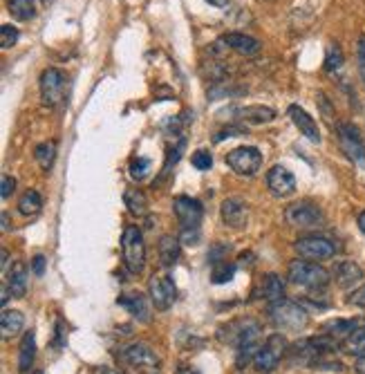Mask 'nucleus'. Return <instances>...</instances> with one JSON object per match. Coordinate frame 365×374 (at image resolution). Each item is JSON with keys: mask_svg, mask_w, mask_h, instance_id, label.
Returning <instances> with one entry per match:
<instances>
[{"mask_svg": "<svg viewBox=\"0 0 365 374\" xmlns=\"http://www.w3.org/2000/svg\"><path fill=\"white\" fill-rule=\"evenodd\" d=\"M269 320L274 323L278 331H301L307 325V309L303 305L294 303L290 299H283L274 305H269Z\"/></svg>", "mask_w": 365, "mask_h": 374, "instance_id": "1", "label": "nucleus"}, {"mask_svg": "<svg viewBox=\"0 0 365 374\" xmlns=\"http://www.w3.org/2000/svg\"><path fill=\"white\" fill-rule=\"evenodd\" d=\"M287 278H290L294 285L305 287V289H325L329 285V271L325 267H320L318 262H311L305 258L290 262Z\"/></svg>", "mask_w": 365, "mask_h": 374, "instance_id": "2", "label": "nucleus"}, {"mask_svg": "<svg viewBox=\"0 0 365 374\" xmlns=\"http://www.w3.org/2000/svg\"><path fill=\"white\" fill-rule=\"evenodd\" d=\"M121 256L123 265L132 276H139L143 267H146V242H143V233L139 226H126L121 235Z\"/></svg>", "mask_w": 365, "mask_h": 374, "instance_id": "3", "label": "nucleus"}, {"mask_svg": "<svg viewBox=\"0 0 365 374\" xmlns=\"http://www.w3.org/2000/svg\"><path fill=\"white\" fill-rule=\"evenodd\" d=\"M121 361L137 374H159L161 361L146 343H132L121 350Z\"/></svg>", "mask_w": 365, "mask_h": 374, "instance_id": "4", "label": "nucleus"}, {"mask_svg": "<svg viewBox=\"0 0 365 374\" xmlns=\"http://www.w3.org/2000/svg\"><path fill=\"white\" fill-rule=\"evenodd\" d=\"M67 95V76L58 67H47L40 74V99L47 108H56L65 101Z\"/></svg>", "mask_w": 365, "mask_h": 374, "instance_id": "5", "label": "nucleus"}, {"mask_svg": "<svg viewBox=\"0 0 365 374\" xmlns=\"http://www.w3.org/2000/svg\"><path fill=\"white\" fill-rule=\"evenodd\" d=\"M285 352H287L285 336L283 334H271L267 341L260 345L256 359H253V365H256L258 372L269 374V372H274L278 368V363L283 361Z\"/></svg>", "mask_w": 365, "mask_h": 374, "instance_id": "6", "label": "nucleus"}, {"mask_svg": "<svg viewBox=\"0 0 365 374\" xmlns=\"http://www.w3.org/2000/svg\"><path fill=\"white\" fill-rule=\"evenodd\" d=\"M224 159H226L228 168L240 177H253L262 166V152L256 146L233 148Z\"/></svg>", "mask_w": 365, "mask_h": 374, "instance_id": "7", "label": "nucleus"}, {"mask_svg": "<svg viewBox=\"0 0 365 374\" xmlns=\"http://www.w3.org/2000/svg\"><path fill=\"white\" fill-rule=\"evenodd\" d=\"M294 249L301 258L311 260V262L329 260L336 256V244L329 240V237H322V235H305L301 240H296Z\"/></svg>", "mask_w": 365, "mask_h": 374, "instance_id": "8", "label": "nucleus"}, {"mask_svg": "<svg viewBox=\"0 0 365 374\" xmlns=\"http://www.w3.org/2000/svg\"><path fill=\"white\" fill-rule=\"evenodd\" d=\"M148 296H150V303L155 305L157 309L161 312L171 309L177 301L175 280L168 274H155L148 280Z\"/></svg>", "mask_w": 365, "mask_h": 374, "instance_id": "9", "label": "nucleus"}, {"mask_svg": "<svg viewBox=\"0 0 365 374\" xmlns=\"http://www.w3.org/2000/svg\"><path fill=\"white\" fill-rule=\"evenodd\" d=\"M285 220L290 222L292 226H298V229H314V226H320L325 215L322 211L311 202H296L292 207H287L285 211Z\"/></svg>", "mask_w": 365, "mask_h": 374, "instance_id": "10", "label": "nucleus"}, {"mask_svg": "<svg viewBox=\"0 0 365 374\" xmlns=\"http://www.w3.org/2000/svg\"><path fill=\"white\" fill-rule=\"evenodd\" d=\"M260 325L256 320H249L247 329H244V334L240 338V343H237L235 347V365L237 370H244L247 365L256 359V354L260 350Z\"/></svg>", "mask_w": 365, "mask_h": 374, "instance_id": "11", "label": "nucleus"}, {"mask_svg": "<svg viewBox=\"0 0 365 374\" xmlns=\"http://www.w3.org/2000/svg\"><path fill=\"white\" fill-rule=\"evenodd\" d=\"M338 132V141H341V148L352 161H365V141L361 137V130L356 128L354 124H338L336 126Z\"/></svg>", "mask_w": 365, "mask_h": 374, "instance_id": "12", "label": "nucleus"}, {"mask_svg": "<svg viewBox=\"0 0 365 374\" xmlns=\"http://www.w3.org/2000/svg\"><path fill=\"white\" fill-rule=\"evenodd\" d=\"M173 211L177 220H180L182 231L184 229H200L202 215H204V209H202L200 200L189 198V195H180V198H175L173 202Z\"/></svg>", "mask_w": 365, "mask_h": 374, "instance_id": "13", "label": "nucleus"}, {"mask_svg": "<svg viewBox=\"0 0 365 374\" xmlns=\"http://www.w3.org/2000/svg\"><path fill=\"white\" fill-rule=\"evenodd\" d=\"M267 186L274 198H290L296 191V177L292 171H287L285 166H274L267 173Z\"/></svg>", "mask_w": 365, "mask_h": 374, "instance_id": "14", "label": "nucleus"}, {"mask_svg": "<svg viewBox=\"0 0 365 374\" xmlns=\"http://www.w3.org/2000/svg\"><path fill=\"white\" fill-rule=\"evenodd\" d=\"M222 222L231 229H242L249 220V204L242 198H226L220 207Z\"/></svg>", "mask_w": 365, "mask_h": 374, "instance_id": "15", "label": "nucleus"}, {"mask_svg": "<svg viewBox=\"0 0 365 374\" xmlns=\"http://www.w3.org/2000/svg\"><path fill=\"white\" fill-rule=\"evenodd\" d=\"M290 117H292L294 126L301 130V135L305 139H309L311 143H320L318 124L314 121V117H309V113H305L301 106H290Z\"/></svg>", "mask_w": 365, "mask_h": 374, "instance_id": "16", "label": "nucleus"}, {"mask_svg": "<svg viewBox=\"0 0 365 374\" xmlns=\"http://www.w3.org/2000/svg\"><path fill=\"white\" fill-rule=\"evenodd\" d=\"M334 280L341 289H352L363 283V269L352 260H341L334 267Z\"/></svg>", "mask_w": 365, "mask_h": 374, "instance_id": "17", "label": "nucleus"}, {"mask_svg": "<svg viewBox=\"0 0 365 374\" xmlns=\"http://www.w3.org/2000/svg\"><path fill=\"white\" fill-rule=\"evenodd\" d=\"M222 43H226V47H231L233 52L242 54V56H256L260 54V40H256L253 36H247V34L240 32H228L222 36Z\"/></svg>", "mask_w": 365, "mask_h": 374, "instance_id": "18", "label": "nucleus"}, {"mask_svg": "<svg viewBox=\"0 0 365 374\" xmlns=\"http://www.w3.org/2000/svg\"><path fill=\"white\" fill-rule=\"evenodd\" d=\"M117 305H121L123 309H128L139 323H150V305L143 294H139V292L123 294L121 299L117 301Z\"/></svg>", "mask_w": 365, "mask_h": 374, "instance_id": "19", "label": "nucleus"}, {"mask_svg": "<svg viewBox=\"0 0 365 374\" xmlns=\"http://www.w3.org/2000/svg\"><path fill=\"white\" fill-rule=\"evenodd\" d=\"M180 237L175 235H161L159 237V244H157V251H159V262L161 267L171 269L175 267L177 262H180V256H182V249H180Z\"/></svg>", "mask_w": 365, "mask_h": 374, "instance_id": "20", "label": "nucleus"}, {"mask_svg": "<svg viewBox=\"0 0 365 374\" xmlns=\"http://www.w3.org/2000/svg\"><path fill=\"white\" fill-rule=\"evenodd\" d=\"M231 113L237 115V119L247 124H269L276 119V110L274 108H267V106H247V108H231Z\"/></svg>", "mask_w": 365, "mask_h": 374, "instance_id": "21", "label": "nucleus"}, {"mask_svg": "<svg viewBox=\"0 0 365 374\" xmlns=\"http://www.w3.org/2000/svg\"><path fill=\"white\" fill-rule=\"evenodd\" d=\"M5 285L10 287L14 299H23V296L27 294V267H25V262L21 260L14 262L10 274H7Z\"/></svg>", "mask_w": 365, "mask_h": 374, "instance_id": "22", "label": "nucleus"}, {"mask_svg": "<svg viewBox=\"0 0 365 374\" xmlns=\"http://www.w3.org/2000/svg\"><path fill=\"white\" fill-rule=\"evenodd\" d=\"M260 299H265V303L274 305L278 301L285 299V283L283 278L276 274H267L260 280Z\"/></svg>", "mask_w": 365, "mask_h": 374, "instance_id": "23", "label": "nucleus"}, {"mask_svg": "<svg viewBox=\"0 0 365 374\" xmlns=\"http://www.w3.org/2000/svg\"><path fill=\"white\" fill-rule=\"evenodd\" d=\"M356 327H361V323L356 318H334L322 325V334L336 338V341H345Z\"/></svg>", "mask_w": 365, "mask_h": 374, "instance_id": "24", "label": "nucleus"}, {"mask_svg": "<svg viewBox=\"0 0 365 374\" xmlns=\"http://www.w3.org/2000/svg\"><path fill=\"white\" fill-rule=\"evenodd\" d=\"M34 359H36V336H34V331H25L21 341V352H19V372L21 374L30 372Z\"/></svg>", "mask_w": 365, "mask_h": 374, "instance_id": "25", "label": "nucleus"}, {"mask_svg": "<svg viewBox=\"0 0 365 374\" xmlns=\"http://www.w3.org/2000/svg\"><path fill=\"white\" fill-rule=\"evenodd\" d=\"M123 202L128 207V213L134 218H143L148 215V198L146 193L139 189H128L123 193Z\"/></svg>", "mask_w": 365, "mask_h": 374, "instance_id": "26", "label": "nucleus"}, {"mask_svg": "<svg viewBox=\"0 0 365 374\" xmlns=\"http://www.w3.org/2000/svg\"><path fill=\"white\" fill-rule=\"evenodd\" d=\"M25 327V316L19 309H5L3 316H0V331H3V338H12L14 334Z\"/></svg>", "mask_w": 365, "mask_h": 374, "instance_id": "27", "label": "nucleus"}, {"mask_svg": "<svg viewBox=\"0 0 365 374\" xmlns=\"http://www.w3.org/2000/svg\"><path fill=\"white\" fill-rule=\"evenodd\" d=\"M40 209H43V198H40L38 191L30 189L27 193H23V198L19 200V211L23 215H38Z\"/></svg>", "mask_w": 365, "mask_h": 374, "instance_id": "28", "label": "nucleus"}, {"mask_svg": "<svg viewBox=\"0 0 365 374\" xmlns=\"http://www.w3.org/2000/svg\"><path fill=\"white\" fill-rule=\"evenodd\" d=\"M7 10L16 21H32L36 16V3L34 0H10Z\"/></svg>", "mask_w": 365, "mask_h": 374, "instance_id": "29", "label": "nucleus"}, {"mask_svg": "<svg viewBox=\"0 0 365 374\" xmlns=\"http://www.w3.org/2000/svg\"><path fill=\"white\" fill-rule=\"evenodd\" d=\"M34 157H36L38 166L43 168L45 173H49V168L54 166V159H56V143L54 141L38 143L36 150H34Z\"/></svg>", "mask_w": 365, "mask_h": 374, "instance_id": "30", "label": "nucleus"}, {"mask_svg": "<svg viewBox=\"0 0 365 374\" xmlns=\"http://www.w3.org/2000/svg\"><path fill=\"white\" fill-rule=\"evenodd\" d=\"M345 345V352L347 354H354V356H363L365 354V325L356 327L350 336L343 341Z\"/></svg>", "mask_w": 365, "mask_h": 374, "instance_id": "31", "label": "nucleus"}, {"mask_svg": "<svg viewBox=\"0 0 365 374\" xmlns=\"http://www.w3.org/2000/svg\"><path fill=\"white\" fill-rule=\"evenodd\" d=\"M235 269L237 267L233 265V262H228V260L217 262V265H213V269H211V283H213V285H224V283H228V280H233Z\"/></svg>", "mask_w": 365, "mask_h": 374, "instance_id": "32", "label": "nucleus"}, {"mask_svg": "<svg viewBox=\"0 0 365 374\" xmlns=\"http://www.w3.org/2000/svg\"><path fill=\"white\" fill-rule=\"evenodd\" d=\"M343 49L338 47L336 43H332L327 47V54H325V70L327 72H338L343 67Z\"/></svg>", "mask_w": 365, "mask_h": 374, "instance_id": "33", "label": "nucleus"}, {"mask_svg": "<svg viewBox=\"0 0 365 374\" xmlns=\"http://www.w3.org/2000/svg\"><path fill=\"white\" fill-rule=\"evenodd\" d=\"M148 171H150V159H146V157H134L130 161V177H132V180L141 182L143 177L148 175Z\"/></svg>", "mask_w": 365, "mask_h": 374, "instance_id": "34", "label": "nucleus"}, {"mask_svg": "<svg viewBox=\"0 0 365 374\" xmlns=\"http://www.w3.org/2000/svg\"><path fill=\"white\" fill-rule=\"evenodd\" d=\"M19 40V30L14 25H3L0 27V43H3V49H12Z\"/></svg>", "mask_w": 365, "mask_h": 374, "instance_id": "35", "label": "nucleus"}, {"mask_svg": "<svg viewBox=\"0 0 365 374\" xmlns=\"http://www.w3.org/2000/svg\"><path fill=\"white\" fill-rule=\"evenodd\" d=\"M191 161H193V166L198 168V171H209V168L213 166V157H211L209 150H195Z\"/></svg>", "mask_w": 365, "mask_h": 374, "instance_id": "36", "label": "nucleus"}, {"mask_svg": "<svg viewBox=\"0 0 365 374\" xmlns=\"http://www.w3.org/2000/svg\"><path fill=\"white\" fill-rule=\"evenodd\" d=\"M228 251H231V246H228V244H222V242L213 244V246H211V249H209V262H211V265H217V262H224Z\"/></svg>", "mask_w": 365, "mask_h": 374, "instance_id": "37", "label": "nucleus"}, {"mask_svg": "<svg viewBox=\"0 0 365 374\" xmlns=\"http://www.w3.org/2000/svg\"><path fill=\"white\" fill-rule=\"evenodd\" d=\"M180 240L184 244H198L200 242V229H184Z\"/></svg>", "mask_w": 365, "mask_h": 374, "instance_id": "38", "label": "nucleus"}, {"mask_svg": "<svg viewBox=\"0 0 365 374\" xmlns=\"http://www.w3.org/2000/svg\"><path fill=\"white\" fill-rule=\"evenodd\" d=\"M350 305L365 309V285H361L359 289H354V294L350 296Z\"/></svg>", "mask_w": 365, "mask_h": 374, "instance_id": "39", "label": "nucleus"}, {"mask_svg": "<svg viewBox=\"0 0 365 374\" xmlns=\"http://www.w3.org/2000/svg\"><path fill=\"white\" fill-rule=\"evenodd\" d=\"M16 191V180L12 175H3V191H0V195H3V200H7L10 195Z\"/></svg>", "mask_w": 365, "mask_h": 374, "instance_id": "40", "label": "nucleus"}, {"mask_svg": "<svg viewBox=\"0 0 365 374\" xmlns=\"http://www.w3.org/2000/svg\"><path fill=\"white\" fill-rule=\"evenodd\" d=\"M32 274L38 276V278L45 274V256H34L32 258Z\"/></svg>", "mask_w": 365, "mask_h": 374, "instance_id": "41", "label": "nucleus"}, {"mask_svg": "<svg viewBox=\"0 0 365 374\" xmlns=\"http://www.w3.org/2000/svg\"><path fill=\"white\" fill-rule=\"evenodd\" d=\"M356 61H359V65H365V36H361L359 45H356Z\"/></svg>", "mask_w": 365, "mask_h": 374, "instance_id": "42", "label": "nucleus"}, {"mask_svg": "<svg viewBox=\"0 0 365 374\" xmlns=\"http://www.w3.org/2000/svg\"><path fill=\"white\" fill-rule=\"evenodd\" d=\"M56 345H63V320H56Z\"/></svg>", "mask_w": 365, "mask_h": 374, "instance_id": "43", "label": "nucleus"}, {"mask_svg": "<svg viewBox=\"0 0 365 374\" xmlns=\"http://www.w3.org/2000/svg\"><path fill=\"white\" fill-rule=\"evenodd\" d=\"M354 370H356V374H365V354L359 356V361H356Z\"/></svg>", "mask_w": 365, "mask_h": 374, "instance_id": "44", "label": "nucleus"}, {"mask_svg": "<svg viewBox=\"0 0 365 374\" xmlns=\"http://www.w3.org/2000/svg\"><path fill=\"white\" fill-rule=\"evenodd\" d=\"M177 374H200V372L195 370L193 365H180V370H177Z\"/></svg>", "mask_w": 365, "mask_h": 374, "instance_id": "45", "label": "nucleus"}, {"mask_svg": "<svg viewBox=\"0 0 365 374\" xmlns=\"http://www.w3.org/2000/svg\"><path fill=\"white\" fill-rule=\"evenodd\" d=\"M207 3H211L213 7H220V10H224V7H228V0H207Z\"/></svg>", "mask_w": 365, "mask_h": 374, "instance_id": "46", "label": "nucleus"}, {"mask_svg": "<svg viewBox=\"0 0 365 374\" xmlns=\"http://www.w3.org/2000/svg\"><path fill=\"white\" fill-rule=\"evenodd\" d=\"M0 265H3V271L7 269V265H10V251L7 249H3V262H0Z\"/></svg>", "mask_w": 365, "mask_h": 374, "instance_id": "47", "label": "nucleus"}, {"mask_svg": "<svg viewBox=\"0 0 365 374\" xmlns=\"http://www.w3.org/2000/svg\"><path fill=\"white\" fill-rule=\"evenodd\" d=\"M359 229H361V233L365 235V211L359 215Z\"/></svg>", "mask_w": 365, "mask_h": 374, "instance_id": "48", "label": "nucleus"}, {"mask_svg": "<svg viewBox=\"0 0 365 374\" xmlns=\"http://www.w3.org/2000/svg\"><path fill=\"white\" fill-rule=\"evenodd\" d=\"M3 231H10V215L3 213Z\"/></svg>", "mask_w": 365, "mask_h": 374, "instance_id": "49", "label": "nucleus"}, {"mask_svg": "<svg viewBox=\"0 0 365 374\" xmlns=\"http://www.w3.org/2000/svg\"><path fill=\"white\" fill-rule=\"evenodd\" d=\"M359 72H361V79H363V83H365V65H359Z\"/></svg>", "mask_w": 365, "mask_h": 374, "instance_id": "50", "label": "nucleus"}, {"mask_svg": "<svg viewBox=\"0 0 365 374\" xmlns=\"http://www.w3.org/2000/svg\"><path fill=\"white\" fill-rule=\"evenodd\" d=\"M34 374H43V372H34Z\"/></svg>", "mask_w": 365, "mask_h": 374, "instance_id": "51", "label": "nucleus"}]
</instances>
